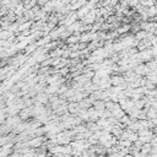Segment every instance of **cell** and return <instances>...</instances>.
Here are the masks:
<instances>
[{"instance_id": "cell-2", "label": "cell", "mask_w": 157, "mask_h": 157, "mask_svg": "<svg viewBox=\"0 0 157 157\" xmlns=\"http://www.w3.org/2000/svg\"><path fill=\"white\" fill-rule=\"evenodd\" d=\"M37 101H38L39 103H45L48 101V96L47 94H44V93H41L37 96Z\"/></svg>"}, {"instance_id": "cell-4", "label": "cell", "mask_w": 157, "mask_h": 157, "mask_svg": "<svg viewBox=\"0 0 157 157\" xmlns=\"http://www.w3.org/2000/svg\"><path fill=\"white\" fill-rule=\"evenodd\" d=\"M0 5H1V0H0Z\"/></svg>"}, {"instance_id": "cell-3", "label": "cell", "mask_w": 157, "mask_h": 157, "mask_svg": "<svg viewBox=\"0 0 157 157\" xmlns=\"http://www.w3.org/2000/svg\"><path fill=\"white\" fill-rule=\"evenodd\" d=\"M129 26H123V27H120V28H119V30H118V33H123V32H126L128 30H129Z\"/></svg>"}, {"instance_id": "cell-1", "label": "cell", "mask_w": 157, "mask_h": 157, "mask_svg": "<svg viewBox=\"0 0 157 157\" xmlns=\"http://www.w3.org/2000/svg\"><path fill=\"white\" fill-rule=\"evenodd\" d=\"M80 38H81V36H78V35H75V36H69L67 42H68L69 44L74 45V44H76L77 42H80Z\"/></svg>"}]
</instances>
